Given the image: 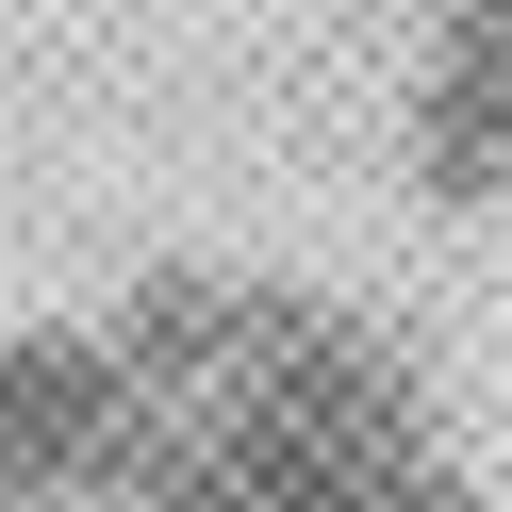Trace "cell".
I'll use <instances>...</instances> for the list:
<instances>
[{"label": "cell", "mask_w": 512, "mask_h": 512, "mask_svg": "<svg viewBox=\"0 0 512 512\" xmlns=\"http://www.w3.org/2000/svg\"><path fill=\"white\" fill-rule=\"evenodd\" d=\"M413 166L446 199H512V0H446L413 67Z\"/></svg>", "instance_id": "2"}, {"label": "cell", "mask_w": 512, "mask_h": 512, "mask_svg": "<svg viewBox=\"0 0 512 512\" xmlns=\"http://www.w3.org/2000/svg\"><path fill=\"white\" fill-rule=\"evenodd\" d=\"M0 512H479L430 347L314 265H133L0 331Z\"/></svg>", "instance_id": "1"}]
</instances>
